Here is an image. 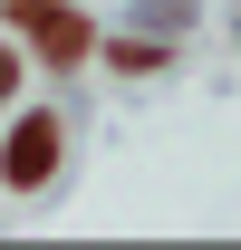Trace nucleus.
<instances>
[{"label": "nucleus", "instance_id": "f257e3e1", "mask_svg": "<svg viewBox=\"0 0 241 250\" xmlns=\"http://www.w3.org/2000/svg\"><path fill=\"white\" fill-rule=\"evenodd\" d=\"M10 20H20V29H29L58 67H68V58H87V20H77L68 0H10Z\"/></svg>", "mask_w": 241, "mask_h": 250}, {"label": "nucleus", "instance_id": "7ed1b4c3", "mask_svg": "<svg viewBox=\"0 0 241 250\" xmlns=\"http://www.w3.org/2000/svg\"><path fill=\"white\" fill-rule=\"evenodd\" d=\"M116 67H125V77H145V67H164V48H145V39H116Z\"/></svg>", "mask_w": 241, "mask_h": 250}, {"label": "nucleus", "instance_id": "f03ea898", "mask_svg": "<svg viewBox=\"0 0 241 250\" xmlns=\"http://www.w3.org/2000/svg\"><path fill=\"white\" fill-rule=\"evenodd\" d=\"M48 164H58V116H20V135H10V154H0L10 192H39V183H48Z\"/></svg>", "mask_w": 241, "mask_h": 250}, {"label": "nucleus", "instance_id": "20e7f679", "mask_svg": "<svg viewBox=\"0 0 241 250\" xmlns=\"http://www.w3.org/2000/svg\"><path fill=\"white\" fill-rule=\"evenodd\" d=\"M0 96H10V58H0Z\"/></svg>", "mask_w": 241, "mask_h": 250}]
</instances>
